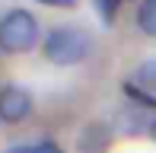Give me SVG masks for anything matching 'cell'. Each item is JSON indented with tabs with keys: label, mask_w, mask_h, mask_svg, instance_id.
Instances as JSON below:
<instances>
[{
	"label": "cell",
	"mask_w": 156,
	"mask_h": 153,
	"mask_svg": "<svg viewBox=\"0 0 156 153\" xmlns=\"http://www.w3.org/2000/svg\"><path fill=\"white\" fill-rule=\"evenodd\" d=\"M35 150H38V153H61V147H58V144H51V141H45V144H35Z\"/></svg>",
	"instance_id": "obj_8"
},
{
	"label": "cell",
	"mask_w": 156,
	"mask_h": 153,
	"mask_svg": "<svg viewBox=\"0 0 156 153\" xmlns=\"http://www.w3.org/2000/svg\"><path fill=\"white\" fill-rule=\"evenodd\" d=\"M6 153H38V150H35V144H32V147H29V144H26V147H10Z\"/></svg>",
	"instance_id": "obj_10"
},
{
	"label": "cell",
	"mask_w": 156,
	"mask_h": 153,
	"mask_svg": "<svg viewBox=\"0 0 156 153\" xmlns=\"http://www.w3.org/2000/svg\"><path fill=\"white\" fill-rule=\"evenodd\" d=\"M108 147V128L105 124H89L80 137V150L83 153H105Z\"/></svg>",
	"instance_id": "obj_4"
},
{
	"label": "cell",
	"mask_w": 156,
	"mask_h": 153,
	"mask_svg": "<svg viewBox=\"0 0 156 153\" xmlns=\"http://www.w3.org/2000/svg\"><path fill=\"white\" fill-rule=\"evenodd\" d=\"M41 48H45V58L51 61V64L73 67V64H80V61L89 54L93 38H89V32L76 29V26H61V29L48 32V38H45Z\"/></svg>",
	"instance_id": "obj_1"
},
{
	"label": "cell",
	"mask_w": 156,
	"mask_h": 153,
	"mask_svg": "<svg viewBox=\"0 0 156 153\" xmlns=\"http://www.w3.org/2000/svg\"><path fill=\"white\" fill-rule=\"evenodd\" d=\"M118 3L121 0H96V10L105 23H115V13H118Z\"/></svg>",
	"instance_id": "obj_7"
},
{
	"label": "cell",
	"mask_w": 156,
	"mask_h": 153,
	"mask_svg": "<svg viewBox=\"0 0 156 153\" xmlns=\"http://www.w3.org/2000/svg\"><path fill=\"white\" fill-rule=\"evenodd\" d=\"M150 137H153V141H156V121L150 124Z\"/></svg>",
	"instance_id": "obj_11"
},
{
	"label": "cell",
	"mask_w": 156,
	"mask_h": 153,
	"mask_svg": "<svg viewBox=\"0 0 156 153\" xmlns=\"http://www.w3.org/2000/svg\"><path fill=\"white\" fill-rule=\"evenodd\" d=\"M38 41V19L29 10H10L0 19V48L6 54H23Z\"/></svg>",
	"instance_id": "obj_2"
},
{
	"label": "cell",
	"mask_w": 156,
	"mask_h": 153,
	"mask_svg": "<svg viewBox=\"0 0 156 153\" xmlns=\"http://www.w3.org/2000/svg\"><path fill=\"white\" fill-rule=\"evenodd\" d=\"M137 26L147 32V35L156 38V0H140V6H137Z\"/></svg>",
	"instance_id": "obj_5"
},
{
	"label": "cell",
	"mask_w": 156,
	"mask_h": 153,
	"mask_svg": "<svg viewBox=\"0 0 156 153\" xmlns=\"http://www.w3.org/2000/svg\"><path fill=\"white\" fill-rule=\"evenodd\" d=\"M38 3H48V6H73L76 0H38Z\"/></svg>",
	"instance_id": "obj_9"
},
{
	"label": "cell",
	"mask_w": 156,
	"mask_h": 153,
	"mask_svg": "<svg viewBox=\"0 0 156 153\" xmlns=\"http://www.w3.org/2000/svg\"><path fill=\"white\" fill-rule=\"evenodd\" d=\"M32 112V96L23 86H3L0 89V121L16 124Z\"/></svg>",
	"instance_id": "obj_3"
},
{
	"label": "cell",
	"mask_w": 156,
	"mask_h": 153,
	"mask_svg": "<svg viewBox=\"0 0 156 153\" xmlns=\"http://www.w3.org/2000/svg\"><path fill=\"white\" fill-rule=\"evenodd\" d=\"M137 83H140V86H147V89H153V93H156V58L144 61V64L137 67Z\"/></svg>",
	"instance_id": "obj_6"
}]
</instances>
